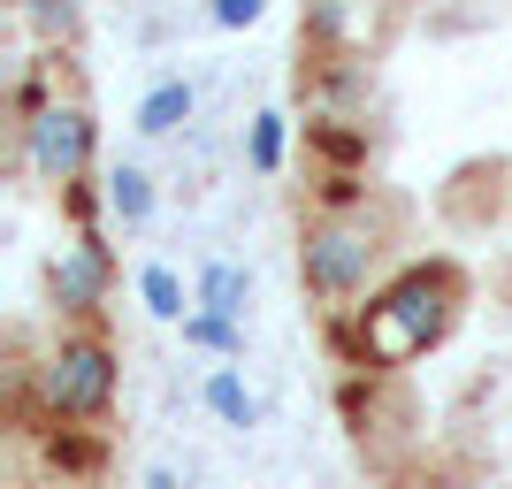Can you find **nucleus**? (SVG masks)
Returning <instances> with one entry per match:
<instances>
[{
	"label": "nucleus",
	"instance_id": "423d86ee",
	"mask_svg": "<svg viewBox=\"0 0 512 489\" xmlns=\"http://www.w3.org/2000/svg\"><path fill=\"white\" fill-rule=\"evenodd\" d=\"M199 398H207V413H214L222 428H253V421H260V398L245 390V375H237V367H207Z\"/></svg>",
	"mask_w": 512,
	"mask_h": 489
},
{
	"label": "nucleus",
	"instance_id": "7ed1b4c3",
	"mask_svg": "<svg viewBox=\"0 0 512 489\" xmlns=\"http://www.w3.org/2000/svg\"><path fill=\"white\" fill-rule=\"evenodd\" d=\"M115 383H123V360L100 329H69L39 367V390L54 405V421H107L115 413Z\"/></svg>",
	"mask_w": 512,
	"mask_h": 489
},
{
	"label": "nucleus",
	"instance_id": "0eeeda50",
	"mask_svg": "<svg viewBox=\"0 0 512 489\" xmlns=\"http://www.w3.org/2000/svg\"><path fill=\"white\" fill-rule=\"evenodd\" d=\"M245 298H253V268H237V260H207V268H199V306H207V314L245 321Z\"/></svg>",
	"mask_w": 512,
	"mask_h": 489
},
{
	"label": "nucleus",
	"instance_id": "2eb2a0df",
	"mask_svg": "<svg viewBox=\"0 0 512 489\" xmlns=\"http://www.w3.org/2000/svg\"><path fill=\"white\" fill-rule=\"evenodd\" d=\"M146 489H176V474H169V467H153V474H146Z\"/></svg>",
	"mask_w": 512,
	"mask_h": 489
},
{
	"label": "nucleus",
	"instance_id": "39448f33",
	"mask_svg": "<svg viewBox=\"0 0 512 489\" xmlns=\"http://www.w3.org/2000/svg\"><path fill=\"white\" fill-rule=\"evenodd\" d=\"M46 291H54V306H62L69 321H92L107 306V291H115V260H107V245L85 230L54 268H46Z\"/></svg>",
	"mask_w": 512,
	"mask_h": 489
},
{
	"label": "nucleus",
	"instance_id": "f8f14e48",
	"mask_svg": "<svg viewBox=\"0 0 512 489\" xmlns=\"http://www.w3.org/2000/svg\"><path fill=\"white\" fill-rule=\"evenodd\" d=\"M184 344H199L214 360H237V352H245V329H237L230 314H207V306H199V314L184 321Z\"/></svg>",
	"mask_w": 512,
	"mask_h": 489
},
{
	"label": "nucleus",
	"instance_id": "9b49d317",
	"mask_svg": "<svg viewBox=\"0 0 512 489\" xmlns=\"http://www.w3.org/2000/svg\"><path fill=\"white\" fill-rule=\"evenodd\" d=\"M23 23H31L46 46H69L85 31V8H77V0H23Z\"/></svg>",
	"mask_w": 512,
	"mask_h": 489
},
{
	"label": "nucleus",
	"instance_id": "6e6552de",
	"mask_svg": "<svg viewBox=\"0 0 512 489\" xmlns=\"http://www.w3.org/2000/svg\"><path fill=\"white\" fill-rule=\"evenodd\" d=\"M192 107H199V92L184 85V77H161V85L138 100V130H146V138H169L176 123H192Z\"/></svg>",
	"mask_w": 512,
	"mask_h": 489
},
{
	"label": "nucleus",
	"instance_id": "f03ea898",
	"mask_svg": "<svg viewBox=\"0 0 512 489\" xmlns=\"http://www.w3.org/2000/svg\"><path fill=\"white\" fill-rule=\"evenodd\" d=\"M375 260H383V230L367 222L360 207H329L299 230V283L321 306H344L375 283Z\"/></svg>",
	"mask_w": 512,
	"mask_h": 489
},
{
	"label": "nucleus",
	"instance_id": "f257e3e1",
	"mask_svg": "<svg viewBox=\"0 0 512 489\" xmlns=\"http://www.w3.org/2000/svg\"><path fill=\"white\" fill-rule=\"evenodd\" d=\"M459 298H467V276H459L451 260H413V268H398V276L360 306V321H352V352H360V367L398 375V367L428 360V352L451 337Z\"/></svg>",
	"mask_w": 512,
	"mask_h": 489
},
{
	"label": "nucleus",
	"instance_id": "4468645a",
	"mask_svg": "<svg viewBox=\"0 0 512 489\" xmlns=\"http://www.w3.org/2000/svg\"><path fill=\"white\" fill-rule=\"evenodd\" d=\"M260 8H268V0H207V16L222 23V31H253Z\"/></svg>",
	"mask_w": 512,
	"mask_h": 489
},
{
	"label": "nucleus",
	"instance_id": "ddd939ff",
	"mask_svg": "<svg viewBox=\"0 0 512 489\" xmlns=\"http://www.w3.org/2000/svg\"><path fill=\"white\" fill-rule=\"evenodd\" d=\"M245 153H253V169L260 176H276L283 169V153H291V115H253V138H245Z\"/></svg>",
	"mask_w": 512,
	"mask_h": 489
},
{
	"label": "nucleus",
	"instance_id": "dca6fc26",
	"mask_svg": "<svg viewBox=\"0 0 512 489\" xmlns=\"http://www.w3.org/2000/svg\"><path fill=\"white\" fill-rule=\"evenodd\" d=\"M398 489H421V482H398Z\"/></svg>",
	"mask_w": 512,
	"mask_h": 489
},
{
	"label": "nucleus",
	"instance_id": "20e7f679",
	"mask_svg": "<svg viewBox=\"0 0 512 489\" xmlns=\"http://www.w3.org/2000/svg\"><path fill=\"white\" fill-rule=\"evenodd\" d=\"M92 153H100V123H92L85 100H54L23 123V161H31V176L54 184V192H77V184H85Z\"/></svg>",
	"mask_w": 512,
	"mask_h": 489
},
{
	"label": "nucleus",
	"instance_id": "9d476101",
	"mask_svg": "<svg viewBox=\"0 0 512 489\" xmlns=\"http://www.w3.org/2000/svg\"><path fill=\"white\" fill-rule=\"evenodd\" d=\"M100 199H107V214H115L123 230H138V222L153 214V176L123 161V169H107V192H100Z\"/></svg>",
	"mask_w": 512,
	"mask_h": 489
},
{
	"label": "nucleus",
	"instance_id": "1a4fd4ad",
	"mask_svg": "<svg viewBox=\"0 0 512 489\" xmlns=\"http://www.w3.org/2000/svg\"><path fill=\"white\" fill-rule=\"evenodd\" d=\"M138 298H146L153 321H192L199 314V306H184V276H176L169 260H146V268H138Z\"/></svg>",
	"mask_w": 512,
	"mask_h": 489
}]
</instances>
